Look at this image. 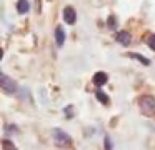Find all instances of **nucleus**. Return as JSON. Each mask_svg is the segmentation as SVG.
<instances>
[{"mask_svg": "<svg viewBox=\"0 0 155 150\" xmlns=\"http://www.w3.org/2000/svg\"><path fill=\"white\" fill-rule=\"evenodd\" d=\"M138 107H140L142 113H145V115H152V113L155 112V98L152 95L140 97V100H138Z\"/></svg>", "mask_w": 155, "mask_h": 150, "instance_id": "nucleus-1", "label": "nucleus"}, {"mask_svg": "<svg viewBox=\"0 0 155 150\" xmlns=\"http://www.w3.org/2000/svg\"><path fill=\"white\" fill-rule=\"evenodd\" d=\"M52 135H54V142H55V145H58V147H70V143H72V137L68 135L67 132H64L62 128H54Z\"/></svg>", "mask_w": 155, "mask_h": 150, "instance_id": "nucleus-2", "label": "nucleus"}, {"mask_svg": "<svg viewBox=\"0 0 155 150\" xmlns=\"http://www.w3.org/2000/svg\"><path fill=\"white\" fill-rule=\"evenodd\" d=\"M0 88L4 90L5 93L12 95V93H15L18 90V87H17V83H15L14 78H10V77L5 75V73H0Z\"/></svg>", "mask_w": 155, "mask_h": 150, "instance_id": "nucleus-3", "label": "nucleus"}, {"mask_svg": "<svg viewBox=\"0 0 155 150\" xmlns=\"http://www.w3.org/2000/svg\"><path fill=\"white\" fill-rule=\"evenodd\" d=\"M64 20L68 23V25H74L77 22V13H75V8L74 7H65L64 8Z\"/></svg>", "mask_w": 155, "mask_h": 150, "instance_id": "nucleus-4", "label": "nucleus"}, {"mask_svg": "<svg viewBox=\"0 0 155 150\" xmlns=\"http://www.w3.org/2000/svg\"><path fill=\"white\" fill-rule=\"evenodd\" d=\"M115 40H117L120 45L128 47L130 42H132V35H130V32H127V30H120V32L117 33V37H115Z\"/></svg>", "mask_w": 155, "mask_h": 150, "instance_id": "nucleus-5", "label": "nucleus"}, {"mask_svg": "<svg viewBox=\"0 0 155 150\" xmlns=\"http://www.w3.org/2000/svg\"><path fill=\"white\" fill-rule=\"evenodd\" d=\"M55 43H57V47H62L65 43V32H64V27L57 25V28H55Z\"/></svg>", "mask_w": 155, "mask_h": 150, "instance_id": "nucleus-6", "label": "nucleus"}, {"mask_svg": "<svg viewBox=\"0 0 155 150\" xmlns=\"http://www.w3.org/2000/svg\"><path fill=\"white\" fill-rule=\"evenodd\" d=\"M107 80H108V75L105 72H97L94 75V83L97 87H102V85H105L107 83Z\"/></svg>", "mask_w": 155, "mask_h": 150, "instance_id": "nucleus-7", "label": "nucleus"}, {"mask_svg": "<svg viewBox=\"0 0 155 150\" xmlns=\"http://www.w3.org/2000/svg\"><path fill=\"white\" fill-rule=\"evenodd\" d=\"M28 10H30V2H28V0H18L17 2V12L20 13V15H25V13H28Z\"/></svg>", "mask_w": 155, "mask_h": 150, "instance_id": "nucleus-8", "label": "nucleus"}, {"mask_svg": "<svg viewBox=\"0 0 155 150\" xmlns=\"http://www.w3.org/2000/svg\"><path fill=\"white\" fill-rule=\"evenodd\" d=\"M128 57H130V58H135V60H138V62L142 63V65H150V58H147V57H143V55H140V53H134V52H130L128 53Z\"/></svg>", "mask_w": 155, "mask_h": 150, "instance_id": "nucleus-9", "label": "nucleus"}, {"mask_svg": "<svg viewBox=\"0 0 155 150\" xmlns=\"http://www.w3.org/2000/svg\"><path fill=\"white\" fill-rule=\"evenodd\" d=\"M95 97H97V100L100 103H104V105H108L110 103V98H108V95L105 92H102V90H95Z\"/></svg>", "mask_w": 155, "mask_h": 150, "instance_id": "nucleus-10", "label": "nucleus"}, {"mask_svg": "<svg viewBox=\"0 0 155 150\" xmlns=\"http://www.w3.org/2000/svg\"><path fill=\"white\" fill-rule=\"evenodd\" d=\"M2 147H4V150H17V147L14 145V142H10V140H7V138L2 140Z\"/></svg>", "mask_w": 155, "mask_h": 150, "instance_id": "nucleus-11", "label": "nucleus"}, {"mask_svg": "<svg viewBox=\"0 0 155 150\" xmlns=\"http://www.w3.org/2000/svg\"><path fill=\"white\" fill-rule=\"evenodd\" d=\"M107 25H108V28H112V30H114L115 28V27H117V20H115V17L114 15H110V17H108V20H107Z\"/></svg>", "mask_w": 155, "mask_h": 150, "instance_id": "nucleus-12", "label": "nucleus"}, {"mask_svg": "<svg viewBox=\"0 0 155 150\" xmlns=\"http://www.w3.org/2000/svg\"><path fill=\"white\" fill-rule=\"evenodd\" d=\"M147 45L150 47L152 50H155V33H152V35L147 38Z\"/></svg>", "mask_w": 155, "mask_h": 150, "instance_id": "nucleus-13", "label": "nucleus"}, {"mask_svg": "<svg viewBox=\"0 0 155 150\" xmlns=\"http://www.w3.org/2000/svg\"><path fill=\"white\" fill-rule=\"evenodd\" d=\"M65 117H67V118H72V117H74V107L72 105H68V107H65Z\"/></svg>", "mask_w": 155, "mask_h": 150, "instance_id": "nucleus-14", "label": "nucleus"}, {"mask_svg": "<svg viewBox=\"0 0 155 150\" xmlns=\"http://www.w3.org/2000/svg\"><path fill=\"white\" fill-rule=\"evenodd\" d=\"M104 145H105V150H114V147H112V140H110V137H105V138H104Z\"/></svg>", "mask_w": 155, "mask_h": 150, "instance_id": "nucleus-15", "label": "nucleus"}, {"mask_svg": "<svg viewBox=\"0 0 155 150\" xmlns=\"http://www.w3.org/2000/svg\"><path fill=\"white\" fill-rule=\"evenodd\" d=\"M37 12L40 13V0H37Z\"/></svg>", "mask_w": 155, "mask_h": 150, "instance_id": "nucleus-16", "label": "nucleus"}]
</instances>
